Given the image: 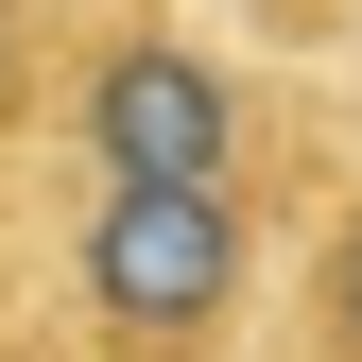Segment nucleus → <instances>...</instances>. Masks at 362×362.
Here are the masks:
<instances>
[{
  "label": "nucleus",
  "mask_w": 362,
  "mask_h": 362,
  "mask_svg": "<svg viewBox=\"0 0 362 362\" xmlns=\"http://www.w3.org/2000/svg\"><path fill=\"white\" fill-rule=\"evenodd\" d=\"M52 156L139 173V190H259L293 224L362 139H345V86L276 35H242L224 0H69Z\"/></svg>",
  "instance_id": "nucleus-1"
},
{
  "label": "nucleus",
  "mask_w": 362,
  "mask_h": 362,
  "mask_svg": "<svg viewBox=\"0 0 362 362\" xmlns=\"http://www.w3.org/2000/svg\"><path fill=\"white\" fill-rule=\"evenodd\" d=\"M259 362H362V156L293 207V259H276V328Z\"/></svg>",
  "instance_id": "nucleus-2"
},
{
  "label": "nucleus",
  "mask_w": 362,
  "mask_h": 362,
  "mask_svg": "<svg viewBox=\"0 0 362 362\" xmlns=\"http://www.w3.org/2000/svg\"><path fill=\"white\" fill-rule=\"evenodd\" d=\"M52 52H69V0H0V173L52 139Z\"/></svg>",
  "instance_id": "nucleus-3"
},
{
  "label": "nucleus",
  "mask_w": 362,
  "mask_h": 362,
  "mask_svg": "<svg viewBox=\"0 0 362 362\" xmlns=\"http://www.w3.org/2000/svg\"><path fill=\"white\" fill-rule=\"evenodd\" d=\"M224 18H242V35H276V52H310V69L362 52V0H224Z\"/></svg>",
  "instance_id": "nucleus-4"
}]
</instances>
